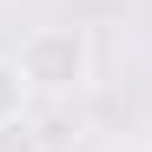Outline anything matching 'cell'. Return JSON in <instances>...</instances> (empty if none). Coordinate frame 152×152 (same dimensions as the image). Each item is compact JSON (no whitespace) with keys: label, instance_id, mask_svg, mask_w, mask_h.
Listing matches in <instances>:
<instances>
[{"label":"cell","instance_id":"obj_1","mask_svg":"<svg viewBox=\"0 0 152 152\" xmlns=\"http://www.w3.org/2000/svg\"><path fill=\"white\" fill-rule=\"evenodd\" d=\"M13 66H20V80H27V93L66 99V93H80L93 80V46H86L80 27H33L27 40H20Z\"/></svg>","mask_w":152,"mask_h":152},{"label":"cell","instance_id":"obj_2","mask_svg":"<svg viewBox=\"0 0 152 152\" xmlns=\"http://www.w3.org/2000/svg\"><path fill=\"white\" fill-rule=\"evenodd\" d=\"M27 99H33V93H27V80H20V66L0 60V126H13L20 113H27Z\"/></svg>","mask_w":152,"mask_h":152}]
</instances>
